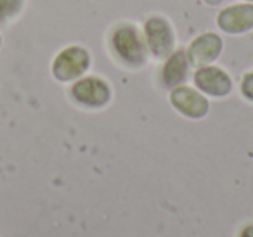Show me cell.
<instances>
[{
  "mask_svg": "<svg viewBox=\"0 0 253 237\" xmlns=\"http://www.w3.org/2000/svg\"><path fill=\"white\" fill-rule=\"evenodd\" d=\"M111 47L120 63L126 68H141L148 61V45L134 25H122L113 32Z\"/></svg>",
  "mask_w": 253,
  "mask_h": 237,
  "instance_id": "obj_1",
  "label": "cell"
},
{
  "mask_svg": "<svg viewBox=\"0 0 253 237\" xmlns=\"http://www.w3.org/2000/svg\"><path fill=\"white\" fill-rule=\"evenodd\" d=\"M90 68V56L84 47L71 45L61 50L52 63V75L59 81H77Z\"/></svg>",
  "mask_w": 253,
  "mask_h": 237,
  "instance_id": "obj_2",
  "label": "cell"
},
{
  "mask_svg": "<svg viewBox=\"0 0 253 237\" xmlns=\"http://www.w3.org/2000/svg\"><path fill=\"white\" fill-rule=\"evenodd\" d=\"M144 40L148 52H151L155 59H167L175 47V33L172 25L162 16H153L146 21Z\"/></svg>",
  "mask_w": 253,
  "mask_h": 237,
  "instance_id": "obj_3",
  "label": "cell"
},
{
  "mask_svg": "<svg viewBox=\"0 0 253 237\" xmlns=\"http://www.w3.org/2000/svg\"><path fill=\"white\" fill-rule=\"evenodd\" d=\"M71 97L84 108L99 109L108 106V102L111 101V87L99 77L78 78L71 87Z\"/></svg>",
  "mask_w": 253,
  "mask_h": 237,
  "instance_id": "obj_4",
  "label": "cell"
},
{
  "mask_svg": "<svg viewBox=\"0 0 253 237\" xmlns=\"http://www.w3.org/2000/svg\"><path fill=\"white\" fill-rule=\"evenodd\" d=\"M170 102L182 116L191 119H201L208 115L210 102L201 94L200 90L187 87V85H179V87L170 90Z\"/></svg>",
  "mask_w": 253,
  "mask_h": 237,
  "instance_id": "obj_5",
  "label": "cell"
},
{
  "mask_svg": "<svg viewBox=\"0 0 253 237\" xmlns=\"http://www.w3.org/2000/svg\"><path fill=\"white\" fill-rule=\"evenodd\" d=\"M194 85L200 88L201 94L210 97H225L232 90V80L222 68L217 66H201L194 73Z\"/></svg>",
  "mask_w": 253,
  "mask_h": 237,
  "instance_id": "obj_6",
  "label": "cell"
},
{
  "mask_svg": "<svg viewBox=\"0 0 253 237\" xmlns=\"http://www.w3.org/2000/svg\"><path fill=\"white\" fill-rule=\"evenodd\" d=\"M222 47H224V43H222V39L217 33H201L187 47V61H189L191 66L196 68L208 66V64L218 59Z\"/></svg>",
  "mask_w": 253,
  "mask_h": 237,
  "instance_id": "obj_7",
  "label": "cell"
},
{
  "mask_svg": "<svg viewBox=\"0 0 253 237\" xmlns=\"http://www.w3.org/2000/svg\"><path fill=\"white\" fill-rule=\"evenodd\" d=\"M217 25L229 35H241L253 30V4H236L222 9L217 16Z\"/></svg>",
  "mask_w": 253,
  "mask_h": 237,
  "instance_id": "obj_8",
  "label": "cell"
},
{
  "mask_svg": "<svg viewBox=\"0 0 253 237\" xmlns=\"http://www.w3.org/2000/svg\"><path fill=\"white\" fill-rule=\"evenodd\" d=\"M189 73V61L184 50H175L167 57L162 70V83L167 88H175L182 85Z\"/></svg>",
  "mask_w": 253,
  "mask_h": 237,
  "instance_id": "obj_9",
  "label": "cell"
},
{
  "mask_svg": "<svg viewBox=\"0 0 253 237\" xmlns=\"http://www.w3.org/2000/svg\"><path fill=\"white\" fill-rule=\"evenodd\" d=\"M25 0H0V23H7L21 12Z\"/></svg>",
  "mask_w": 253,
  "mask_h": 237,
  "instance_id": "obj_10",
  "label": "cell"
},
{
  "mask_svg": "<svg viewBox=\"0 0 253 237\" xmlns=\"http://www.w3.org/2000/svg\"><path fill=\"white\" fill-rule=\"evenodd\" d=\"M241 94L245 99H248L250 102H253V71L246 73L241 80Z\"/></svg>",
  "mask_w": 253,
  "mask_h": 237,
  "instance_id": "obj_11",
  "label": "cell"
},
{
  "mask_svg": "<svg viewBox=\"0 0 253 237\" xmlns=\"http://www.w3.org/2000/svg\"><path fill=\"white\" fill-rule=\"evenodd\" d=\"M239 237H253V223L243 227L241 232H239Z\"/></svg>",
  "mask_w": 253,
  "mask_h": 237,
  "instance_id": "obj_12",
  "label": "cell"
},
{
  "mask_svg": "<svg viewBox=\"0 0 253 237\" xmlns=\"http://www.w3.org/2000/svg\"><path fill=\"white\" fill-rule=\"evenodd\" d=\"M203 2H205V4L213 5V7H215V5H220L222 2H224V0H203Z\"/></svg>",
  "mask_w": 253,
  "mask_h": 237,
  "instance_id": "obj_13",
  "label": "cell"
},
{
  "mask_svg": "<svg viewBox=\"0 0 253 237\" xmlns=\"http://www.w3.org/2000/svg\"><path fill=\"white\" fill-rule=\"evenodd\" d=\"M245 2H250V4H253V0H245Z\"/></svg>",
  "mask_w": 253,
  "mask_h": 237,
  "instance_id": "obj_14",
  "label": "cell"
},
{
  "mask_svg": "<svg viewBox=\"0 0 253 237\" xmlns=\"http://www.w3.org/2000/svg\"><path fill=\"white\" fill-rule=\"evenodd\" d=\"M0 47H2V37H0Z\"/></svg>",
  "mask_w": 253,
  "mask_h": 237,
  "instance_id": "obj_15",
  "label": "cell"
}]
</instances>
